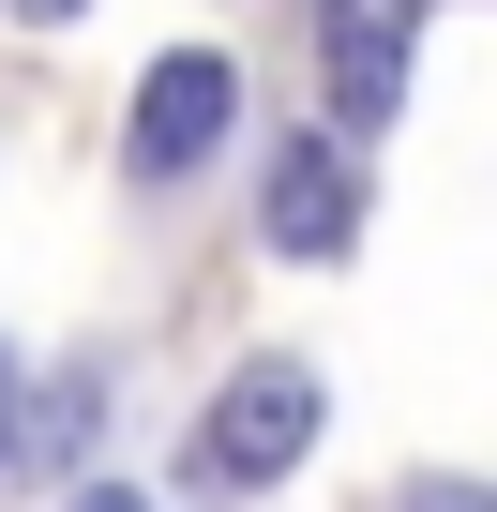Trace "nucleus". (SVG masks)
Returning a JSON list of instances; mask_svg holds the SVG:
<instances>
[{"mask_svg":"<svg viewBox=\"0 0 497 512\" xmlns=\"http://www.w3.org/2000/svg\"><path fill=\"white\" fill-rule=\"evenodd\" d=\"M257 226L302 256V272H317V256H347V241H362V151H347V136H287L272 181H257Z\"/></svg>","mask_w":497,"mask_h":512,"instance_id":"3","label":"nucleus"},{"mask_svg":"<svg viewBox=\"0 0 497 512\" xmlns=\"http://www.w3.org/2000/svg\"><path fill=\"white\" fill-rule=\"evenodd\" d=\"M16 437H31V422H16V347H0V467H16Z\"/></svg>","mask_w":497,"mask_h":512,"instance_id":"6","label":"nucleus"},{"mask_svg":"<svg viewBox=\"0 0 497 512\" xmlns=\"http://www.w3.org/2000/svg\"><path fill=\"white\" fill-rule=\"evenodd\" d=\"M76 512H166V497H136V482H76Z\"/></svg>","mask_w":497,"mask_h":512,"instance_id":"5","label":"nucleus"},{"mask_svg":"<svg viewBox=\"0 0 497 512\" xmlns=\"http://www.w3.org/2000/svg\"><path fill=\"white\" fill-rule=\"evenodd\" d=\"M16 16H31V31H61V16H76V0H16Z\"/></svg>","mask_w":497,"mask_h":512,"instance_id":"8","label":"nucleus"},{"mask_svg":"<svg viewBox=\"0 0 497 512\" xmlns=\"http://www.w3.org/2000/svg\"><path fill=\"white\" fill-rule=\"evenodd\" d=\"M226 121H241V76H226L211 46H181V61H151V76H136L121 151H136V181H181V166H211V151H226Z\"/></svg>","mask_w":497,"mask_h":512,"instance_id":"2","label":"nucleus"},{"mask_svg":"<svg viewBox=\"0 0 497 512\" xmlns=\"http://www.w3.org/2000/svg\"><path fill=\"white\" fill-rule=\"evenodd\" d=\"M407 512H482V497H467V482H422V497H407Z\"/></svg>","mask_w":497,"mask_h":512,"instance_id":"7","label":"nucleus"},{"mask_svg":"<svg viewBox=\"0 0 497 512\" xmlns=\"http://www.w3.org/2000/svg\"><path fill=\"white\" fill-rule=\"evenodd\" d=\"M407 31H422V0H332L317 16V76H332V121H392L407 106Z\"/></svg>","mask_w":497,"mask_h":512,"instance_id":"4","label":"nucleus"},{"mask_svg":"<svg viewBox=\"0 0 497 512\" xmlns=\"http://www.w3.org/2000/svg\"><path fill=\"white\" fill-rule=\"evenodd\" d=\"M302 452H317V377L302 362H241L211 392V422H196V482H226V497L241 482H287Z\"/></svg>","mask_w":497,"mask_h":512,"instance_id":"1","label":"nucleus"}]
</instances>
